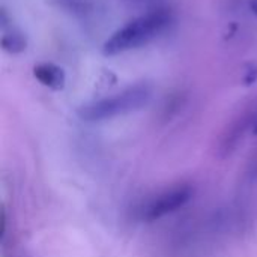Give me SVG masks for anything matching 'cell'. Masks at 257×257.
<instances>
[{
  "mask_svg": "<svg viewBox=\"0 0 257 257\" xmlns=\"http://www.w3.org/2000/svg\"><path fill=\"white\" fill-rule=\"evenodd\" d=\"M2 39H0V45L2 50L9 53V54H20L27 48V38L24 36L23 32H20L18 29H2Z\"/></svg>",
  "mask_w": 257,
  "mask_h": 257,
  "instance_id": "obj_5",
  "label": "cell"
},
{
  "mask_svg": "<svg viewBox=\"0 0 257 257\" xmlns=\"http://www.w3.org/2000/svg\"><path fill=\"white\" fill-rule=\"evenodd\" d=\"M151 98H152V86L148 83H137L113 96L101 98L98 101L84 104L78 108L77 113L80 119L86 122L108 120L143 108L145 105L149 104Z\"/></svg>",
  "mask_w": 257,
  "mask_h": 257,
  "instance_id": "obj_2",
  "label": "cell"
},
{
  "mask_svg": "<svg viewBox=\"0 0 257 257\" xmlns=\"http://www.w3.org/2000/svg\"><path fill=\"white\" fill-rule=\"evenodd\" d=\"M248 6H250V11L257 17V0H248Z\"/></svg>",
  "mask_w": 257,
  "mask_h": 257,
  "instance_id": "obj_8",
  "label": "cell"
},
{
  "mask_svg": "<svg viewBox=\"0 0 257 257\" xmlns=\"http://www.w3.org/2000/svg\"><path fill=\"white\" fill-rule=\"evenodd\" d=\"M57 2L62 8L75 14H84L90 9V3L87 0H57Z\"/></svg>",
  "mask_w": 257,
  "mask_h": 257,
  "instance_id": "obj_6",
  "label": "cell"
},
{
  "mask_svg": "<svg viewBox=\"0 0 257 257\" xmlns=\"http://www.w3.org/2000/svg\"><path fill=\"white\" fill-rule=\"evenodd\" d=\"M257 81V62H248L244 66L242 74V84L244 86H253Z\"/></svg>",
  "mask_w": 257,
  "mask_h": 257,
  "instance_id": "obj_7",
  "label": "cell"
},
{
  "mask_svg": "<svg viewBox=\"0 0 257 257\" xmlns=\"http://www.w3.org/2000/svg\"><path fill=\"white\" fill-rule=\"evenodd\" d=\"M172 23V12L167 8L152 9L120 29H117L104 44V56H117L136 48H140L161 35Z\"/></svg>",
  "mask_w": 257,
  "mask_h": 257,
  "instance_id": "obj_1",
  "label": "cell"
},
{
  "mask_svg": "<svg viewBox=\"0 0 257 257\" xmlns=\"http://www.w3.org/2000/svg\"><path fill=\"white\" fill-rule=\"evenodd\" d=\"M193 197V190L187 185L173 187L152 197L140 208V218L143 221H157L184 208Z\"/></svg>",
  "mask_w": 257,
  "mask_h": 257,
  "instance_id": "obj_3",
  "label": "cell"
},
{
  "mask_svg": "<svg viewBox=\"0 0 257 257\" xmlns=\"http://www.w3.org/2000/svg\"><path fill=\"white\" fill-rule=\"evenodd\" d=\"M33 77L45 87L51 90H63L66 84V74L63 68L54 63H39L33 68Z\"/></svg>",
  "mask_w": 257,
  "mask_h": 257,
  "instance_id": "obj_4",
  "label": "cell"
}]
</instances>
